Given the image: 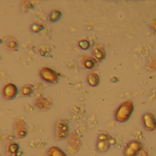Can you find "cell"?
<instances>
[{"label":"cell","mask_w":156,"mask_h":156,"mask_svg":"<svg viewBox=\"0 0 156 156\" xmlns=\"http://www.w3.org/2000/svg\"><path fill=\"white\" fill-rule=\"evenodd\" d=\"M134 111V105L132 101L123 102L117 108L114 114L115 119L119 123H123L128 120Z\"/></svg>","instance_id":"1"},{"label":"cell","mask_w":156,"mask_h":156,"mask_svg":"<svg viewBox=\"0 0 156 156\" xmlns=\"http://www.w3.org/2000/svg\"><path fill=\"white\" fill-rule=\"evenodd\" d=\"M69 124L66 119H59L55 123V136L58 140H65L68 137Z\"/></svg>","instance_id":"2"},{"label":"cell","mask_w":156,"mask_h":156,"mask_svg":"<svg viewBox=\"0 0 156 156\" xmlns=\"http://www.w3.org/2000/svg\"><path fill=\"white\" fill-rule=\"evenodd\" d=\"M40 76L41 79L49 83H58L59 80V74L55 70L50 67H44L40 71Z\"/></svg>","instance_id":"3"},{"label":"cell","mask_w":156,"mask_h":156,"mask_svg":"<svg viewBox=\"0 0 156 156\" xmlns=\"http://www.w3.org/2000/svg\"><path fill=\"white\" fill-rule=\"evenodd\" d=\"M143 148V144L138 140H133L127 145L124 150L126 156H137Z\"/></svg>","instance_id":"4"},{"label":"cell","mask_w":156,"mask_h":156,"mask_svg":"<svg viewBox=\"0 0 156 156\" xmlns=\"http://www.w3.org/2000/svg\"><path fill=\"white\" fill-rule=\"evenodd\" d=\"M80 62L85 68L89 71H91V72L96 69L98 66V62L95 59V58L87 55H81L80 57Z\"/></svg>","instance_id":"5"},{"label":"cell","mask_w":156,"mask_h":156,"mask_svg":"<svg viewBox=\"0 0 156 156\" xmlns=\"http://www.w3.org/2000/svg\"><path fill=\"white\" fill-rule=\"evenodd\" d=\"M18 94V89L14 83H7L3 89V95L5 100H12L15 98Z\"/></svg>","instance_id":"6"},{"label":"cell","mask_w":156,"mask_h":156,"mask_svg":"<svg viewBox=\"0 0 156 156\" xmlns=\"http://www.w3.org/2000/svg\"><path fill=\"white\" fill-rule=\"evenodd\" d=\"M142 122L145 129L149 131L156 129V119L151 113H145L142 116Z\"/></svg>","instance_id":"7"},{"label":"cell","mask_w":156,"mask_h":156,"mask_svg":"<svg viewBox=\"0 0 156 156\" xmlns=\"http://www.w3.org/2000/svg\"><path fill=\"white\" fill-rule=\"evenodd\" d=\"M68 144L71 150L76 152L80 148L81 143L79 136L76 132H72L68 136Z\"/></svg>","instance_id":"8"},{"label":"cell","mask_w":156,"mask_h":156,"mask_svg":"<svg viewBox=\"0 0 156 156\" xmlns=\"http://www.w3.org/2000/svg\"><path fill=\"white\" fill-rule=\"evenodd\" d=\"M34 105L35 107H37L41 110L46 111L49 110L52 106V101L48 98L44 97L37 98L35 101Z\"/></svg>","instance_id":"9"},{"label":"cell","mask_w":156,"mask_h":156,"mask_svg":"<svg viewBox=\"0 0 156 156\" xmlns=\"http://www.w3.org/2000/svg\"><path fill=\"white\" fill-rule=\"evenodd\" d=\"M92 53H93L94 58L98 62L103 61L106 56V52L104 48L99 44L94 45L93 49H92Z\"/></svg>","instance_id":"10"},{"label":"cell","mask_w":156,"mask_h":156,"mask_svg":"<svg viewBox=\"0 0 156 156\" xmlns=\"http://www.w3.org/2000/svg\"><path fill=\"white\" fill-rule=\"evenodd\" d=\"M112 137L107 140H98L96 144L97 150L100 152H105L108 151L112 144Z\"/></svg>","instance_id":"11"},{"label":"cell","mask_w":156,"mask_h":156,"mask_svg":"<svg viewBox=\"0 0 156 156\" xmlns=\"http://www.w3.org/2000/svg\"><path fill=\"white\" fill-rule=\"evenodd\" d=\"M87 81L88 84L91 87H97L100 84V76L95 72H91L87 77Z\"/></svg>","instance_id":"12"},{"label":"cell","mask_w":156,"mask_h":156,"mask_svg":"<svg viewBox=\"0 0 156 156\" xmlns=\"http://www.w3.org/2000/svg\"><path fill=\"white\" fill-rule=\"evenodd\" d=\"M49 156H67V154L58 147L52 146L48 151Z\"/></svg>","instance_id":"13"},{"label":"cell","mask_w":156,"mask_h":156,"mask_svg":"<svg viewBox=\"0 0 156 156\" xmlns=\"http://www.w3.org/2000/svg\"><path fill=\"white\" fill-rule=\"evenodd\" d=\"M62 16V13L61 11H59L58 9H54L50 12V13H49L48 18L51 22L54 23L58 22V21L61 19Z\"/></svg>","instance_id":"14"},{"label":"cell","mask_w":156,"mask_h":156,"mask_svg":"<svg viewBox=\"0 0 156 156\" xmlns=\"http://www.w3.org/2000/svg\"><path fill=\"white\" fill-rule=\"evenodd\" d=\"M27 130L26 127H20L14 129V136L19 139H22L27 136Z\"/></svg>","instance_id":"15"},{"label":"cell","mask_w":156,"mask_h":156,"mask_svg":"<svg viewBox=\"0 0 156 156\" xmlns=\"http://www.w3.org/2000/svg\"><path fill=\"white\" fill-rule=\"evenodd\" d=\"M33 92V86L30 84H27L22 87L20 91V95L22 96H30Z\"/></svg>","instance_id":"16"},{"label":"cell","mask_w":156,"mask_h":156,"mask_svg":"<svg viewBox=\"0 0 156 156\" xmlns=\"http://www.w3.org/2000/svg\"><path fill=\"white\" fill-rule=\"evenodd\" d=\"M20 146L16 142L10 143L8 146V151H9L10 154L13 155L17 154L19 151Z\"/></svg>","instance_id":"17"},{"label":"cell","mask_w":156,"mask_h":156,"mask_svg":"<svg viewBox=\"0 0 156 156\" xmlns=\"http://www.w3.org/2000/svg\"><path fill=\"white\" fill-rule=\"evenodd\" d=\"M78 45L79 47L83 49V50H87L90 48V42L86 39H82V40H80L78 41Z\"/></svg>","instance_id":"18"},{"label":"cell","mask_w":156,"mask_h":156,"mask_svg":"<svg viewBox=\"0 0 156 156\" xmlns=\"http://www.w3.org/2000/svg\"><path fill=\"white\" fill-rule=\"evenodd\" d=\"M5 45L8 46L9 49H13V50H16V49H17V45H18V42L17 41V40L15 38L9 39L8 41L6 42Z\"/></svg>","instance_id":"19"},{"label":"cell","mask_w":156,"mask_h":156,"mask_svg":"<svg viewBox=\"0 0 156 156\" xmlns=\"http://www.w3.org/2000/svg\"><path fill=\"white\" fill-rule=\"evenodd\" d=\"M44 29V26L41 24L34 23L31 26V31L34 33H38Z\"/></svg>","instance_id":"20"},{"label":"cell","mask_w":156,"mask_h":156,"mask_svg":"<svg viewBox=\"0 0 156 156\" xmlns=\"http://www.w3.org/2000/svg\"><path fill=\"white\" fill-rule=\"evenodd\" d=\"M26 123L25 122L23 119H19L16 120L14 123V127L15 128H17V127H26Z\"/></svg>","instance_id":"21"},{"label":"cell","mask_w":156,"mask_h":156,"mask_svg":"<svg viewBox=\"0 0 156 156\" xmlns=\"http://www.w3.org/2000/svg\"><path fill=\"white\" fill-rule=\"evenodd\" d=\"M138 155L139 156H147V153L146 151L142 149V150H141V151L139 153V154H138Z\"/></svg>","instance_id":"22"}]
</instances>
